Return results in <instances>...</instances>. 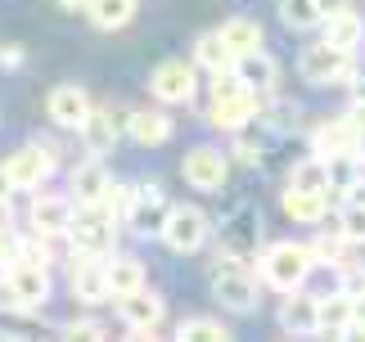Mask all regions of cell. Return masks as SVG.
<instances>
[{"label": "cell", "mask_w": 365, "mask_h": 342, "mask_svg": "<svg viewBox=\"0 0 365 342\" xmlns=\"http://www.w3.org/2000/svg\"><path fill=\"white\" fill-rule=\"evenodd\" d=\"M73 217H77V203L68 194H36L32 198V212H27V225H32L36 234L59 239V234H68Z\"/></svg>", "instance_id": "15"}, {"label": "cell", "mask_w": 365, "mask_h": 342, "mask_svg": "<svg viewBox=\"0 0 365 342\" xmlns=\"http://www.w3.org/2000/svg\"><path fill=\"white\" fill-rule=\"evenodd\" d=\"M14 194V180H9V171H5V162H0V198H9Z\"/></svg>", "instance_id": "44"}, {"label": "cell", "mask_w": 365, "mask_h": 342, "mask_svg": "<svg viewBox=\"0 0 365 342\" xmlns=\"http://www.w3.org/2000/svg\"><path fill=\"white\" fill-rule=\"evenodd\" d=\"M180 176H185V185H194L199 194H212L226 185L230 176V153H221L212 145H199L185 153V162H180Z\"/></svg>", "instance_id": "9"}, {"label": "cell", "mask_w": 365, "mask_h": 342, "mask_svg": "<svg viewBox=\"0 0 365 342\" xmlns=\"http://www.w3.org/2000/svg\"><path fill=\"white\" fill-rule=\"evenodd\" d=\"M104 266H108V289H113V297L145 289V261L140 256H108Z\"/></svg>", "instance_id": "27"}, {"label": "cell", "mask_w": 365, "mask_h": 342, "mask_svg": "<svg viewBox=\"0 0 365 342\" xmlns=\"http://www.w3.org/2000/svg\"><path fill=\"white\" fill-rule=\"evenodd\" d=\"M221 32V41L230 46V54L240 59V54H252V50H262L266 46V32H262V23H252V19H244V14H235V19H226L217 27Z\"/></svg>", "instance_id": "25"}, {"label": "cell", "mask_w": 365, "mask_h": 342, "mask_svg": "<svg viewBox=\"0 0 365 342\" xmlns=\"http://www.w3.org/2000/svg\"><path fill=\"white\" fill-rule=\"evenodd\" d=\"M212 297L221 302V311L230 316H248L257 306V279L244 261H230V256H217V270H212Z\"/></svg>", "instance_id": "2"}, {"label": "cell", "mask_w": 365, "mask_h": 342, "mask_svg": "<svg viewBox=\"0 0 365 342\" xmlns=\"http://www.w3.org/2000/svg\"><path fill=\"white\" fill-rule=\"evenodd\" d=\"M279 23L289 27V32H312V27L325 23V14H320L316 0H279Z\"/></svg>", "instance_id": "30"}, {"label": "cell", "mask_w": 365, "mask_h": 342, "mask_svg": "<svg viewBox=\"0 0 365 342\" xmlns=\"http://www.w3.org/2000/svg\"><path fill=\"white\" fill-rule=\"evenodd\" d=\"M289 185H298V190H329V158H320V153L302 158L289 171Z\"/></svg>", "instance_id": "33"}, {"label": "cell", "mask_w": 365, "mask_h": 342, "mask_svg": "<svg viewBox=\"0 0 365 342\" xmlns=\"http://www.w3.org/2000/svg\"><path fill=\"white\" fill-rule=\"evenodd\" d=\"M312 270H316L312 248H307V244H293V239H284V244H271V248L262 252V261H257L262 284H271L275 293H293V289H302Z\"/></svg>", "instance_id": "1"}, {"label": "cell", "mask_w": 365, "mask_h": 342, "mask_svg": "<svg viewBox=\"0 0 365 342\" xmlns=\"http://www.w3.org/2000/svg\"><path fill=\"white\" fill-rule=\"evenodd\" d=\"M68 289H73V297L81 306H100L113 297V289H108V266L104 256H81L73 252V275H68Z\"/></svg>", "instance_id": "10"}, {"label": "cell", "mask_w": 365, "mask_h": 342, "mask_svg": "<svg viewBox=\"0 0 365 342\" xmlns=\"http://www.w3.org/2000/svg\"><path fill=\"white\" fill-rule=\"evenodd\" d=\"M347 329H352V293H325L316 302V333L325 338H347Z\"/></svg>", "instance_id": "21"}, {"label": "cell", "mask_w": 365, "mask_h": 342, "mask_svg": "<svg viewBox=\"0 0 365 342\" xmlns=\"http://www.w3.org/2000/svg\"><path fill=\"white\" fill-rule=\"evenodd\" d=\"M352 194H356V203H365V176L356 180V190H352Z\"/></svg>", "instance_id": "47"}, {"label": "cell", "mask_w": 365, "mask_h": 342, "mask_svg": "<svg viewBox=\"0 0 365 342\" xmlns=\"http://www.w3.org/2000/svg\"><path fill=\"white\" fill-rule=\"evenodd\" d=\"M257 244H262V221H257L252 207H244L240 217L226 221V230H221V256L248 266V256H257Z\"/></svg>", "instance_id": "16"}, {"label": "cell", "mask_w": 365, "mask_h": 342, "mask_svg": "<svg viewBox=\"0 0 365 342\" xmlns=\"http://www.w3.org/2000/svg\"><path fill=\"white\" fill-rule=\"evenodd\" d=\"M5 275L14 284V293H19V311H41L50 302V266L19 256V261H9Z\"/></svg>", "instance_id": "11"}, {"label": "cell", "mask_w": 365, "mask_h": 342, "mask_svg": "<svg viewBox=\"0 0 365 342\" xmlns=\"http://www.w3.org/2000/svg\"><path fill=\"white\" fill-rule=\"evenodd\" d=\"M316 5H320V14L329 19V14H339V9H352V0H316Z\"/></svg>", "instance_id": "43"}, {"label": "cell", "mask_w": 365, "mask_h": 342, "mask_svg": "<svg viewBox=\"0 0 365 342\" xmlns=\"http://www.w3.org/2000/svg\"><path fill=\"white\" fill-rule=\"evenodd\" d=\"M284 297H289V302L279 306V329L293 333V338H316V302H320V297L302 293V289H293Z\"/></svg>", "instance_id": "22"}, {"label": "cell", "mask_w": 365, "mask_h": 342, "mask_svg": "<svg viewBox=\"0 0 365 342\" xmlns=\"http://www.w3.org/2000/svg\"><path fill=\"white\" fill-rule=\"evenodd\" d=\"M135 9H140V0H91L86 5L91 23L100 27V32H118V27H126L135 19Z\"/></svg>", "instance_id": "28"}, {"label": "cell", "mask_w": 365, "mask_h": 342, "mask_svg": "<svg viewBox=\"0 0 365 342\" xmlns=\"http://www.w3.org/2000/svg\"><path fill=\"white\" fill-rule=\"evenodd\" d=\"M347 248H352V239H347L343 230H320L316 234V244H312V256H316V266H347Z\"/></svg>", "instance_id": "32"}, {"label": "cell", "mask_w": 365, "mask_h": 342, "mask_svg": "<svg viewBox=\"0 0 365 342\" xmlns=\"http://www.w3.org/2000/svg\"><path fill=\"white\" fill-rule=\"evenodd\" d=\"M347 338H365V293L352 297V329H347Z\"/></svg>", "instance_id": "40"}, {"label": "cell", "mask_w": 365, "mask_h": 342, "mask_svg": "<svg viewBox=\"0 0 365 342\" xmlns=\"http://www.w3.org/2000/svg\"><path fill=\"white\" fill-rule=\"evenodd\" d=\"M194 63L207 68V73H221V68H235V54H230L226 41H221V32H203L194 41Z\"/></svg>", "instance_id": "29"}, {"label": "cell", "mask_w": 365, "mask_h": 342, "mask_svg": "<svg viewBox=\"0 0 365 342\" xmlns=\"http://www.w3.org/2000/svg\"><path fill=\"white\" fill-rule=\"evenodd\" d=\"M59 333H63V338H86V342H100V338H108V329H104L100 320H68Z\"/></svg>", "instance_id": "37"}, {"label": "cell", "mask_w": 365, "mask_h": 342, "mask_svg": "<svg viewBox=\"0 0 365 342\" xmlns=\"http://www.w3.org/2000/svg\"><path fill=\"white\" fill-rule=\"evenodd\" d=\"M207 234H212V221H207V212L203 207H194V203H172V212H167V225H163V244L172 248L176 256H190V252H199L207 244Z\"/></svg>", "instance_id": "5"}, {"label": "cell", "mask_w": 365, "mask_h": 342, "mask_svg": "<svg viewBox=\"0 0 365 342\" xmlns=\"http://www.w3.org/2000/svg\"><path fill=\"white\" fill-rule=\"evenodd\" d=\"M122 126H126V122L113 118V108H91V118L77 126V135H81V145H86L91 158H104V153H113Z\"/></svg>", "instance_id": "19"}, {"label": "cell", "mask_w": 365, "mask_h": 342, "mask_svg": "<svg viewBox=\"0 0 365 342\" xmlns=\"http://www.w3.org/2000/svg\"><path fill=\"white\" fill-rule=\"evenodd\" d=\"M356 153H361V162H365V126H361V145H356Z\"/></svg>", "instance_id": "48"}, {"label": "cell", "mask_w": 365, "mask_h": 342, "mask_svg": "<svg viewBox=\"0 0 365 342\" xmlns=\"http://www.w3.org/2000/svg\"><path fill=\"white\" fill-rule=\"evenodd\" d=\"M361 145V122L352 113H343V118H325L312 131V153L320 158H339V153H356Z\"/></svg>", "instance_id": "14"}, {"label": "cell", "mask_w": 365, "mask_h": 342, "mask_svg": "<svg viewBox=\"0 0 365 342\" xmlns=\"http://www.w3.org/2000/svg\"><path fill=\"white\" fill-rule=\"evenodd\" d=\"M0 63H5V68H19L23 63V46H5V50H0Z\"/></svg>", "instance_id": "42"}, {"label": "cell", "mask_w": 365, "mask_h": 342, "mask_svg": "<svg viewBox=\"0 0 365 342\" xmlns=\"http://www.w3.org/2000/svg\"><path fill=\"white\" fill-rule=\"evenodd\" d=\"M262 113V95L257 90H240V95H217L212 108H207V126H217V131H230L240 135L244 126Z\"/></svg>", "instance_id": "12"}, {"label": "cell", "mask_w": 365, "mask_h": 342, "mask_svg": "<svg viewBox=\"0 0 365 342\" xmlns=\"http://www.w3.org/2000/svg\"><path fill=\"white\" fill-rule=\"evenodd\" d=\"M91 108H95V104H91V95L81 90V86H73V81H68V86H54L50 99H46L50 122H54V126H63V131H77V126L91 118Z\"/></svg>", "instance_id": "17"}, {"label": "cell", "mask_w": 365, "mask_h": 342, "mask_svg": "<svg viewBox=\"0 0 365 342\" xmlns=\"http://www.w3.org/2000/svg\"><path fill=\"white\" fill-rule=\"evenodd\" d=\"M298 77L307 86H343V81H356L352 50H339V46H329V41L307 46L302 59H298Z\"/></svg>", "instance_id": "4"}, {"label": "cell", "mask_w": 365, "mask_h": 342, "mask_svg": "<svg viewBox=\"0 0 365 342\" xmlns=\"http://www.w3.org/2000/svg\"><path fill=\"white\" fill-rule=\"evenodd\" d=\"M339 230L352 239V244H365V203H352V207H343V217H339Z\"/></svg>", "instance_id": "36"}, {"label": "cell", "mask_w": 365, "mask_h": 342, "mask_svg": "<svg viewBox=\"0 0 365 342\" xmlns=\"http://www.w3.org/2000/svg\"><path fill=\"white\" fill-rule=\"evenodd\" d=\"M339 275H343V293H352V297H361V293H365V266L347 261V266L339 270Z\"/></svg>", "instance_id": "39"}, {"label": "cell", "mask_w": 365, "mask_h": 342, "mask_svg": "<svg viewBox=\"0 0 365 342\" xmlns=\"http://www.w3.org/2000/svg\"><path fill=\"white\" fill-rule=\"evenodd\" d=\"M279 207L298 225H320L329 217V190H298V185H289V190L279 194Z\"/></svg>", "instance_id": "20"}, {"label": "cell", "mask_w": 365, "mask_h": 342, "mask_svg": "<svg viewBox=\"0 0 365 342\" xmlns=\"http://www.w3.org/2000/svg\"><path fill=\"white\" fill-rule=\"evenodd\" d=\"M59 5H63V9H86L91 0H59Z\"/></svg>", "instance_id": "46"}, {"label": "cell", "mask_w": 365, "mask_h": 342, "mask_svg": "<svg viewBox=\"0 0 365 342\" xmlns=\"http://www.w3.org/2000/svg\"><path fill=\"white\" fill-rule=\"evenodd\" d=\"M131 203H135V185H126V180H113V185H108V194L100 198V207H104L113 221H126Z\"/></svg>", "instance_id": "35"}, {"label": "cell", "mask_w": 365, "mask_h": 342, "mask_svg": "<svg viewBox=\"0 0 365 342\" xmlns=\"http://www.w3.org/2000/svg\"><path fill=\"white\" fill-rule=\"evenodd\" d=\"M176 338H180V342H226L230 329H226L221 320H212V316H194V320H180Z\"/></svg>", "instance_id": "34"}, {"label": "cell", "mask_w": 365, "mask_h": 342, "mask_svg": "<svg viewBox=\"0 0 365 342\" xmlns=\"http://www.w3.org/2000/svg\"><path fill=\"white\" fill-rule=\"evenodd\" d=\"M54 149L50 145H23L19 153H9L5 158V171H9V180H14V190H41L50 176H54Z\"/></svg>", "instance_id": "7"}, {"label": "cell", "mask_w": 365, "mask_h": 342, "mask_svg": "<svg viewBox=\"0 0 365 342\" xmlns=\"http://www.w3.org/2000/svg\"><path fill=\"white\" fill-rule=\"evenodd\" d=\"M9 221H14V212H9V198H0V230H5Z\"/></svg>", "instance_id": "45"}, {"label": "cell", "mask_w": 365, "mask_h": 342, "mask_svg": "<svg viewBox=\"0 0 365 342\" xmlns=\"http://www.w3.org/2000/svg\"><path fill=\"white\" fill-rule=\"evenodd\" d=\"M167 212H172V203H167L163 185H135V203L131 212H126V225H131V234L140 239H158L163 225H167Z\"/></svg>", "instance_id": "8"}, {"label": "cell", "mask_w": 365, "mask_h": 342, "mask_svg": "<svg viewBox=\"0 0 365 342\" xmlns=\"http://www.w3.org/2000/svg\"><path fill=\"white\" fill-rule=\"evenodd\" d=\"M108 185H113V176L104 171V162L100 158H86V162L73 167V176H68V198H73L77 207H95L108 194Z\"/></svg>", "instance_id": "18"}, {"label": "cell", "mask_w": 365, "mask_h": 342, "mask_svg": "<svg viewBox=\"0 0 365 342\" xmlns=\"http://www.w3.org/2000/svg\"><path fill=\"white\" fill-rule=\"evenodd\" d=\"M235 158L248 162V167H257V162H262V149H257V145H248V140H240V145H235Z\"/></svg>", "instance_id": "41"}, {"label": "cell", "mask_w": 365, "mask_h": 342, "mask_svg": "<svg viewBox=\"0 0 365 342\" xmlns=\"http://www.w3.org/2000/svg\"><path fill=\"white\" fill-rule=\"evenodd\" d=\"M118 316H122V324H126V329H131L135 338H149V333L163 324L167 302H163L158 293H149V289H135V293L118 297Z\"/></svg>", "instance_id": "13"}, {"label": "cell", "mask_w": 365, "mask_h": 342, "mask_svg": "<svg viewBox=\"0 0 365 342\" xmlns=\"http://www.w3.org/2000/svg\"><path fill=\"white\" fill-rule=\"evenodd\" d=\"M63 239L81 256H108L113 244H118V221L108 217L100 203H95V207H77V217H73V225H68Z\"/></svg>", "instance_id": "3"}, {"label": "cell", "mask_w": 365, "mask_h": 342, "mask_svg": "<svg viewBox=\"0 0 365 342\" xmlns=\"http://www.w3.org/2000/svg\"><path fill=\"white\" fill-rule=\"evenodd\" d=\"M320 27H325V41H329V46H339V50H356L361 41H365V19H361L356 9H339V14H329V19L320 23Z\"/></svg>", "instance_id": "26"}, {"label": "cell", "mask_w": 365, "mask_h": 342, "mask_svg": "<svg viewBox=\"0 0 365 342\" xmlns=\"http://www.w3.org/2000/svg\"><path fill=\"white\" fill-rule=\"evenodd\" d=\"M149 95L158 99V104H190V99L199 95V73H194V63L163 59L149 73Z\"/></svg>", "instance_id": "6"}, {"label": "cell", "mask_w": 365, "mask_h": 342, "mask_svg": "<svg viewBox=\"0 0 365 342\" xmlns=\"http://www.w3.org/2000/svg\"><path fill=\"white\" fill-rule=\"evenodd\" d=\"M361 176H365L361 153H339V158H329V194H352Z\"/></svg>", "instance_id": "31"}, {"label": "cell", "mask_w": 365, "mask_h": 342, "mask_svg": "<svg viewBox=\"0 0 365 342\" xmlns=\"http://www.w3.org/2000/svg\"><path fill=\"white\" fill-rule=\"evenodd\" d=\"M23 256V234H14L9 225L0 230V266H9V261H19Z\"/></svg>", "instance_id": "38"}, {"label": "cell", "mask_w": 365, "mask_h": 342, "mask_svg": "<svg viewBox=\"0 0 365 342\" xmlns=\"http://www.w3.org/2000/svg\"><path fill=\"white\" fill-rule=\"evenodd\" d=\"M235 73H240V81L248 86V90H257V95H271L275 86H279V63L266 50L240 54V59H235Z\"/></svg>", "instance_id": "24"}, {"label": "cell", "mask_w": 365, "mask_h": 342, "mask_svg": "<svg viewBox=\"0 0 365 342\" xmlns=\"http://www.w3.org/2000/svg\"><path fill=\"white\" fill-rule=\"evenodd\" d=\"M126 131H131L135 145L158 149V145L172 140V118H167L163 108H135V113H126Z\"/></svg>", "instance_id": "23"}]
</instances>
